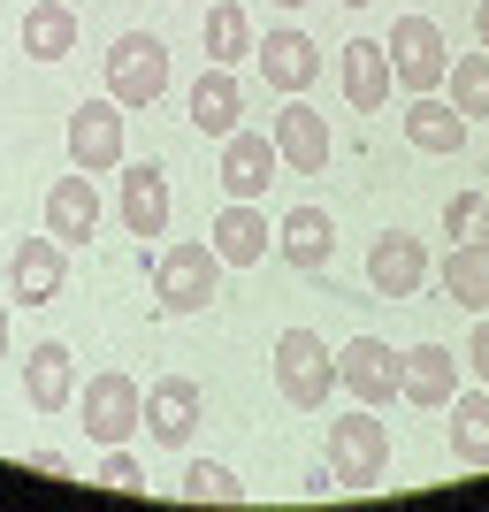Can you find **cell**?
<instances>
[{"label":"cell","instance_id":"obj_17","mask_svg":"<svg viewBox=\"0 0 489 512\" xmlns=\"http://www.w3.org/2000/svg\"><path fill=\"white\" fill-rule=\"evenodd\" d=\"M276 253L291 260L298 276H314V268H329V253H337V214L329 207H291L276 230Z\"/></svg>","mask_w":489,"mask_h":512},{"label":"cell","instance_id":"obj_14","mask_svg":"<svg viewBox=\"0 0 489 512\" xmlns=\"http://www.w3.org/2000/svg\"><path fill=\"white\" fill-rule=\"evenodd\" d=\"M214 253H222V268H253V260L276 253V230H268L260 199H230L214 214Z\"/></svg>","mask_w":489,"mask_h":512},{"label":"cell","instance_id":"obj_2","mask_svg":"<svg viewBox=\"0 0 489 512\" xmlns=\"http://www.w3.org/2000/svg\"><path fill=\"white\" fill-rule=\"evenodd\" d=\"M214 291H222V253L199 245V237H184V245H169V253L153 260L161 314H199V306H214Z\"/></svg>","mask_w":489,"mask_h":512},{"label":"cell","instance_id":"obj_1","mask_svg":"<svg viewBox=\"0 0 489 512\" xmlns=\"http://www.w3.org/2000/svg\"><path fill=\"white\" fill-rule=\"evenodd\" d=\"M329 474H337V490H375L390 474V428L375 421V406H352L344 421H329Z\"/></svg>","mask_w":489,"mask_h":512},{"label":"cell","instance_id":"obj_8","mask_svg":"<svg viewBox=\"0 0 489 512\" xmlns=\"http://www.w3.org/2000/svg\"><path fill=\"white\" fill-rule=\"evenodd\" d=\"M398 375H405V352H390L383 337H352L337 352V390H352V406L383 413L390 398H398Z\"/></svg>","mask_w":489,"mask_h":512},{"label":"cell","instance_id":"obj_22","mask_svg":"<svg viewBox=\"0 0 489 512\" xmlns=\"http://www.w3.org/2000/svg\"><path fill=\"white\" fill-rule=\"evenodd\" d=\"M123 230L130 237L169 230V176L161 169H123Z\"/></svg>","mask_w":489,"mask_h":512},{"label":"cell","instance_id":"obj_15","mask_svg":"<svg viewBox=\"0 0 489 512\" xmlns=\"http://www.w3.org/2000/svg\"><path fill=\"white\" fill-rule=\"evenodd\" d=\"M459 352H451V344H413V352H405V375H398V398H413V406H451V398H459Z\"/></svg>","mask_w":489,"mask_h":512},{"label":"cell","instance_id":"obj_9","mask_svg":"<svg viewBox=\"0 0 489 512\" xmlns=\"http://www.w3.org/2000/svg\"><path fill=\"white\" fill-rule=\"evenodd\" d=\"M199 413H207V398H199L192 375H161V383L146 390V436L169 444V451H184L199 436Z\"/></svg>","mask_w":489,"mask_h":512},{"label":"cell","instance_id":"obj_25","mask_svg":"<svg viewBox=\"0 0 489 512\" xmlns=\"http://www.w3.org/2000/svg\"><path fill=\"white\" fill-rule=\"evenodd\" d=\"M436 283L451 291V306H467V314H489V245H451Z\"/></svg>","mask_w":489,"mask_h":512},{"label":"cell","instance_id":"obj_20","mask_svg":"<svg viewBox=\"0 0 489 512\" xmlns=\"http://www.w3.org/2000/svg\"><path fill=\"white\" fill-rule=\"evenodd\" d=\"M46 230L62 237V245H77V237L100 230V192H92V176H85V169L46 184Z\"/></svg>","mask_w":489,"mask_h":512},{"label":"cell","instance_id":"obj_36","mask_svg":"<svg viewBox=\"0 0 489 512\" xmlns=\"http://www.w3.org/2000/svg\"><path fill=\"white\" fill-rule=\"evenodd\" d=\"M276 8H283V16H298V8H306V0H276Z\"/></svg>","mask_w":489,"mask_h":512},{"label":"cell","instance_id":"obj_12","mask_svg":"<svg viewBox=\"0 0 489 512\" xmlns=\"http://www.w3.org/2000/svg\"><path fill=\"white\" fill-rule=\"evenodd\" d=\"M268 138H276L283 169H298V176H321V169H329V123L314 115V100H306V92H291V100H283V115H276V130H268Z\"/></svg>","mask_w":489,"mask_h":512},{"label":"cell","instance_id":"obj_18","mask_svg":"<svg viewBox=\"0 0 489 512\" xmlns=\"http://www.w3.org/2000/svg\"><path fill=\"white\" fill-rule=\"evenodd\" d=\"M23 398H31L39 413H62L69 398H77V360H69L62 337L31 344V360H23Z\"/></svg>","mask_w":489,"mask_h":512},{"label":"cell","instance_id":"obj_24","mask_svg":"<svg viewBox=\"0 0 489 512\" xmlns=\"http://www.w3.org/2000/svg\"><path fill=\"white\" fill-rule=\"evenodd\" d=\"M405 138H413L421 153H459L467 146V115H459L451 100H436V92H421V100L405 107Z\"/></svg>","mask_w":489,"mask_h":512},{"label":"cell","instance_id":"obj_7","mask_svg":"<svg viewBox=\"0 0 489 512\" xmlns=\"http://www.w3.org/2000/svg\"><path fill=\"white\" fill-rule=\"evenodd\" d=\"M69 169L85 176H107L123 169V100H77L69 107Z\"/></svg>","mask_w":489,"mask_h":512},{"label":"cell","instance_id":"obj_23","mask_svg":"<svg viewBox=\"0 0 489 512\" xmlns=\"http://www.w3.org/2000/svg\"><path fill=\"white\" fill-rule=\"evenodd\" d=\"M69 46H77V8H69V0H31L23 54H31V62H69Z\"/></svg>","mask_w":489,"mask_h":512},{"label":"cell","instance_id":"obj_29","mask_svg":"<svg viewBox=\"0 0 489 512\" xmlns=\"http://www.w3.org/2000/svg\"><path fill=\"white\" fill-rule=\"evenodd\" d=\"M444 92H451V107H459V115H489V46L482 54H459V62L444 69Z\"/></svg>","mask_w":489,"mask_h":512},{"label":"cell","instance_id":"obj_6","mask_svg":"<svg viewBox=\"0 0 489 512\" xmlns=\"http://www.w3.org/2000/svg\"><path fill=\"white\" fill-rule=\"evenodd\" d=\"M383 54H390V69H398V92H436L444 85V69H451V46H444V31L428 16H398L390 23V39H383Z\"/></svg>","mask_w":489,"mask_h":512},{"label":"cell","instance_id":"obj_31","mask_svg":"<svg viewBox=\"0 0 489 512\" xmlns=\"http://www.w3.org/2000/svg\"><path fill=\"white\" fill-rule=\"evenodd\" d=\"M100 490H123V497H138V490H153L146 482V467L130 459L123 444H107V459H100Z\"/></svg>","mask_w":489,"mask_h":512},{"label":"cell","instance_id":"obj_11","mask_svg":"<svg viewBox=\"0 0 489 512\" xmlns=\"http://www.w3.org/2000/svg\"><path fill=\"white\" fill-rule=\"evenodd\" d=\"M367 283H375V299H413L428 283V245L405 230H383L367 245Z\"/></svg>","mask_w":489,"mask_h":512},{"label":"cell","instance_id":"obj_21","mask_svg":"<svg viewBox=\"0 0 489 512\" xmlns=\"http://www.w3.org/2000/svg\"><path fill=\"white\" fill-rule=\"evenodd\" d=\"M192 123L207 130V138H230L237 123H245V92H237V77L230 69H207V77H192Z\"/></svg>","mask_w":489,"mask_h":512},{"label":"cell","instance_id":"obj_13","mask_svg":"<svg viewBox=\"0 0 489 512\" xmlns=\"http://www.w3.org/2000/svg\"><path fill=\"white\" fill-rule=\"evenodd\" d=\"M8 291L16 306H54L62 299V237H23L16 253H8Z\"/></svg>","mask_w":489,"mask_h":512},{"label":"cell","instance_id":"obj_4","mask_svg":"<svg viewBox=\"0 0 489 512\" xmlns=\"http://www.w3.org/2000/svg\"><path fill=\"white\" fill-rule=\"evenodd\" d=\"M77 413H85V436L92 444H130L146 428V390L130 383L123 367H107L92 383H77Z\"/></svg>","mask_w":489,"mask_h":512},{"label":"cell","instance_id":"obj_28","mask_svg":"<svg viewBox=\"0 0 489 512\" xmlns=\"http://www.w3.org/2000/svg\"><path fill=\"white\" fill-rule=\"evenodd\" d=\"M184 505H245V482H237L222 459H184Z\"/></svg>","mask_w":489,"mask_h":512},{"label":"cell","instance_id":"obj_3","mask_svg":"<svg viewBox=\"0 0 489 512\" xmlns=\"http://www.w3.org/2000/svg\"><path fill=\"white\" fill-rule=\"evenodd\" d=\"M276 390L298 413H321L337 398V352H329L314 329H283L276 337Z\"/></svg>","mask_w":489,"mask_h":512},{"label":"cell","instance_id":"obj_30","mask_svg":"<svg viewBox=\"0 0 489 512\" xmlns=\"http://www.w3.org/2000/svg\"><path fill=\"white\" fill-rule=\"evenodd\" d=\"M444 237L451 245H489V192H451L444 199Z\"/></svg>","mask_w":489,"mask_h":512},{"label":"cell","instance_id":"obj_33","mask_svg":"<svg viewBox=\"0 0 489 512\" xmlns=\"http://www.w3.org/2000/svg\"><path fill=\"white\" fill-rule=\"evenodd\" d=\"M23 467H39V474H62V482H69V459H62V451H31Z\"/></svg>","mask_w":489,"mask_h":512},{"label":"cell","instance_id":"obj_35","mask_svg":"<svg viewBox=\"0 0 489 512\" xmlns=\"http://www.w3.org/2000/svg\"><path fill=\"white\" fill-rule=\"evenodd\" d=\"M0 360H8V306H0Z\"/></svg>","mask_w":489,"mask_h":512},{"label":"cell","instance_id":"obj_16","mask_svg":"<svg viewBox=\"0 0 489 512\" xmlns=\"http://www.w3.org/2000/svg\"><path fill=\"white\" fill-rule=\"evenodd\" d=\"M253 54H260V77L291 100V92H306L314 85V69H321V54H314V39L298 31V23H283V31H268V39H253Z\"/></svg>","mask_w":489,"mask_h":512},{"label":"cell","instance_id":"obj_34","mask_svg":"<svg viewBox=\"0 0 489 512\" xmlns=\"http://www.w3.org/2000/svg\"><path fill=\"white\" fill-rule=\"evenodd\" d=\"M474 39L489 46V0H474Z\"/></svg>","mask_w":489,"mask_h":512},{"label":"cell","instance_id":"obj_5","mask_svg":"<svg viewBox=\"0 0 489 512\" xmlns=\"http://www.w3.org/2000/svg\"><path fill=\"white\" fill-rule=\"evenodd\" d=\"M161 92H169V46L153 39V31H123V39L107 46V100L153 107Z\"/></svg>","mask_w":489,"mask_h":512},{"label":"cell","instance_id":"obj_26","mask_svg":"<svg viewBox=\"0 0 489 512\" xmlns=\"http://www.w3.org/2000/svg\"><path fill=\"white\" fill-rule=\"evenodd\" d=\"M444 413H451V459L459 467H489V390H459Z\"/></svg>","mask_w":489,"mask_h":512},{"label":"cell","instance_id":"obj_32","mask_svg":"<svg viewBox=\"0 0 489 512\" xmlns=\"http://www.w3.org/2000/svg\"><path fill=\"white\" fill-rule=\"evenodd\" d=\"M467 367H474V383L489 390V314L474 321V344H467Z\"/></svg>","mask_w":489,"mask_h":512},{"label":"cell","instance_id":"obj_19","mask_svg":"<svg viewBox=\"0 0 489 512\" xmlns=\"http://www.w3.org/2000/svg\"><path fill=\"white\" fill-rule=\"evenodd\" d=\"M390 92H398V69H390L383 39H352L344 46V100L360 107V115H375Z\"/></svg>","mask_w":489,"mask_h":512},{"label":"cell","instance_id":"obj_10","mask_svg":"<svg viewBox=\"0 0 489 512\" xmlns=\"http://www.w3.org/2000/svg\"><path fill=\"white\" fill-rule=\"evenodd\" d=\"M276 169H283V153H276L268 130L237 123L230 138H222V192H230V199H260L268 184H276Z\"/></svg>","mask_w":489,"mask_h":512},{"label":"cell","instance_id":"obj_27","mask_svg":"<svg viewBox=\"0 0 489 512\" xmlns=\"http://www.w3.org/2000/svg\"><path fill=\"white\" fill-rule=\"evenodd\" d=\"M245 46H253L245 8H237V0H214V8H207V54H214V69H237V62H245Z\"/></svg>","mask_w":489,"mask_h":512},{"label":"cell","instance_id":"obj_37","mask_svg":"<svg viewBox=\"0 0 489 512\" xmlns=\"http://www.w3.org/2000/svg\"><path fill=\"white\" fill-rule=\"evenodd\" d=\"M344 8H367V0H344Z\"/></svg>","mask_w":489,"mask_h":512}]
</instances>
